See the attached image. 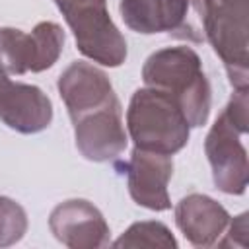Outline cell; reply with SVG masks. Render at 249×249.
<instances>
[{
    "mask_svg": "<svg viewBox=\"0 0 249 249\" xmlns=\"http://www.w3.org/2000/svg\"><path fill=\"white\" fill-rule=\"evenodd\" d=\"M181 105L167 91H136L128 126L136 144L144 150H158L163 156L179 150L187 140V117Z\"/></svg>",
    "mask_w": 249,
    "mask_h": 249,
    "instance_id": "cell-1",
    "label": "cell"
},
{
    "mask_svg": "<svg viewBox=\"0 0 249 249\" xmlns=\"http://www.w3.org/2000/svg\"><path fill=\"white\" fill-rule=\"evenodd\" d=\"M64 35L54 23H41L33 35H23L16 29L0 33V64L12 72L43 70L58 56Z\"/></svg>",
    "mask_w": 249,
    "mask_h": 249,
    "instance_id": "cell-2",
    "label": "cell"
},
{
    "mask_svg": "<svg viewBox=\"0 0 249 249\" xmlns=\"http://www.w3.org/2000/svg\"><path fill=\"white\" fill-rule=\"evenodd\" d=\"M189 4L191 0H123L121 12L124 21L140 33L177 31L185 27L191 33L193 27L185 23Z\"/></svg>",
    "mask_w": 249,
    "mask_h": 249,
    "instance_id": "cell-4",
    "label": "cell"
},
{
    "mask_svg": "<svg viewBox=\"0 0 249 249\" xmlns=\"http://www.w3.org/2000/svg\"><path fill=\"white\" fill-rule=\"evenodd\" d=\"M0 119L21 132H37L49 126L51 103L41 89L12 84L0 66Z\"/></svg>",
    "mask_w": 249,
    "mask_h": 249,
    "instance_id": "cell-3",
    "label": "cell"
}]
</instances>
